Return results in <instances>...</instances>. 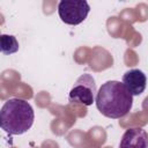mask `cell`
Here are the masks:
<instances>
[{"instance_id":"cell-1","label":"cell","mask_w":148,"mask_h":148,"mask_svg":"<svg viewBox=\"0 0 148 148\" xmlns=\"http://www.w3.org/2000/svg\"><path fill=\"white\" fill-rule=\"evenodd\" d=\"M98 111L112 119L125 117L132 109L133 96L119 81H106L101 86L95 98Z\"/></svg>"},{"instance_id":"cell-2","label":"cell","mask_w":148,"mask_h":148,"mask_svg":"<svg viewBox=\"0 0 148 148\" xmlns=\"http://www.w3.org/2000/svg\"><path fill=\"white\" fill-rule=\"evenodd\" d=\"M35 120L30 103L22 98H10L0 111V126L9 135H21L28 132Z\"/></svg>"},{"instance_id":"cell-3","label":"cell","mask_w":148,"mask_h":148,"mask_svg":"<svg viewBox=\"0 0 148 148\" xmlns=\"http://www.w3.org/2000/svg\"><path fill=\"white\" fill-rule=\"evenodd\" d=\"M90 12V6L86 0H61L58 3V14L66 24L77 25L82 23Z\"/></svg>"},{"instance_id":"cell-4","label":"cell","mask_w":148,"mask_h":148,"mask_svg":"<svg viewBox=\"0 0 148 148\" xmlns=\"http://www.w3.org/2000/svg\"><path fill=\"white\" fill-rule=\"evenodd\" d=\"M96 83L90 74H82L75 81L68 94L69 103H77L86 106L91 105L96 98Z\"/></svg>"},{"instance_id":"cell-5","label":"cell","mask_w":148,"mask_h":148,"mask_svg":"<svg viewBox=\"0 0 148 148\" xmlns=\"http://www.w3.org/2000/svg\"><path fill=\"white\" fill-rule=\"evenodd\" d=\"M119 148H148V133L142 127H131L123 134Z\"/></svg>"},{"instance_id":"cell-6","label":"cell","mask_w":148,"mask_h":148,"mask_svg":"<svg viewBox=\"0 0 148 148\" xmlns=\"http://www.w3.org/2000/svg\"><path fill=\"white\" fill-rule=\"evenodd\" d=\"M121 83L132 96L141 95L147 86V77L140 69H130L123 75Z\"/></svg>"},{"instance_id":"cell-7","label":"cell","mask_w":148,"mask_h":148,"mask_svg":"<svg viewBox=\"0 0 148 148\" xmlns=\"http://www.w3.org/2000/svg\"><path fill=\"white\" fill-rule=\"evenodd\" d=\"M18 42L15 36L13 35H5L0 36V50L3 54L9 56L18 51Z\"/></svg>"}]
</instances>
